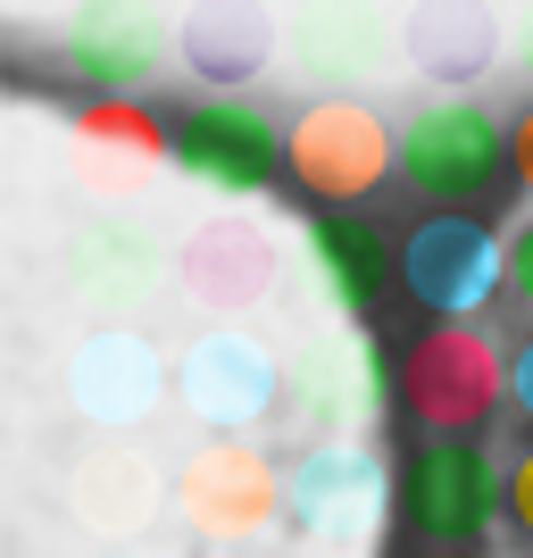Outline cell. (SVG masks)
Returning a JSON list of instances; mask_svg holds the SVG:
<instances>
[{
    "label": "cell",
    "mask_w": 533,
    "mask_h": 558,
    "mask_svg": "<svg viewBox=\"0 0 533 558\" xmlns=\"http://www.w3.org/2000/svg\"><path fill=\"white\" fill-rule=\"evenodd\" d=\"M392 400L400 417L434 434V442H475L500 400H509V359L484 326H459V317H434L425 333H409L392 359Z\"/></svg>",
    "instance_id": "6da1fadb"
},
{
    "label": "cell",
    "mask_w": 533,
    "mask_h": 558,
    "mask_svg": "<svg viewBox=\"0 0 533 558\" xmlns=\"http://www.w3.org/2000/svg\"><path fill=\"white\" fill-rule=\"evenodd\" d=\"M509 175H517L509 167V125L492 109H475L467 93H441V100H425V109H409V125H400V184L417 192V201L475 217Z\"/></svg>",
    "instance_id": "7a4b0ae2"
},
{
    "label": "cell",
    "mask_w": 533,
    "mask_h": 558,
    "mask_svg": "<svg viewBox=\"0 0 533 558\" xmlns=\"http://www.w3.org/2000/svg\"><path fill=\"white\" fill-rule=\"evenodd\" d=\"M392 167H400V134L350 93L308 100V109L283 125V175H292L317 209H359Z\"/></svg>",
    "instance_id": "3957f363"
},
{
    "label": "cell",
    "mask_w": 533,
    "mask_h": 558,
    "mask_svg": "<svg viewBox=\"0 0 533 558\" xmlns=\"http://www.w3.org/2000/svg\"><path fill=\"white\" fill-rule=\"evenodd\" d=\"M509 517V466H492L484 442H417L400 466V525L425 550H475Z\"/></svg>",
    "instance_id": "277c9868"
},
{
    "label": "cell",
    "mask_w": 533,
    "mask_h": 558,
    "mask_svg": "<svg viewBox=\"0 0 533 558\" xmlns=\"http://www.w3.org/2000/svg\"><path fill=\"white\" fill-rule=\"evenodd\" d=\"M500 283H509V242L492 226H475V217H459V209H434L400 242V292L417 308H434V317H459L467 326Z\"/></svg>",
    "instance_id": "5b68a950"
},
{
    "label": "cell",
    "mask_w": 533,
    "mask_h": 558,
    "mask_svg": "<svg viewBox=\"0 0 533 558\" xmlns=\"http://www.w3.org/2000/svg\"><path fill=\"white\" fill-rule=\"evenodd\" d=\"M283 500H292V484L267 466L258 442H201L184 466H175V509H184V525L209 534V542H226V550H242L251 534H267L283 517Z\"/></svg>",
    "instance_id": "8992f818"
},
{
    "label": "cell",
    "mask_w": 533,
    "mask_h": 558,
    "mask_svg": "<svg viewBox=\"0 0 533 558\" xmlns=\"http://www.w3.org/2000/svg\"><path fill=\"white\" fill-rule=\"evenodd\" d=\"M283 359L258 333L242 326H217L201 333V342L184 350V367H175V392H184V409L201 425H217V434H251L267 409H283Z\"/></svg>",
    "instance_id": "52a82bcc"
},
{
    "label": "cell",
    "mask_w": 533,
    "mask_h": 558,
    "mask_svg": "<svg viewBox=\"0 0 533 558\" xmlns=\"http://www.w3.org/2000/svg\"><path fill=\"white\" fill-rule=\"evenodd\" d=\"M167 392H175V367H167L159 342L134 333V326H100L93 342H75V359H68V400L93 425H109V434L159 417Z\"/></svg>",
    "instance_id": "ba28073f"
},
{
    "label": "cell",
    "mask_w": 533,
    "mask_h": 558,
    "mask_svg": "<svg viewBox=\"0 0 533 558\" xmlns=\"http://www.w3.org/2000/svg\"><path fill=\"white\" fill-rule=\"evenodd\" d=\"M175 167L209 192H267L283 175V134L251 100H201V109L175 117Z\"/></svg>",
    "instance_id": "9c48e42d"
},
{
    "label": "cell",
    "mask_w": 533,
    "mask_h": 558,
    "mask_svg": "<svg viewBox=\"0 0 533 558\" xmlns=\"http://www.w3.org/2000/svg\"><path fill=\"white\" fill-rule=\"evenodd\" d=\"M167 50H175V34H167V17L150 0H84L68 17V68L84 84H100V93L134 100L167 68Z\"/></svg>",
    "instance_id": "30bf717a"
},
{
    "label": "cell",
    "mask_w": 533,
    "mask_h": 558,
    "mask_svg": "<svg viewBox=\"0 0 533 558\" xmlns=\"http://www.w3.org/2000/svg\"><path fill=\"white\" fill-rule=\"evenodd\" d=\"M175 276H184V292L201 308H226L233 317V308H258L276 292L283 251H276V233L258 226V217H209V226L175 251Z\"/></svg>",
    "instance_id": "8fae6325"
},
{
    "label": "cell",
    "mask_w": 533,
    "mask_h": 558,
    "mask_svg": "<svg viewBox=\"0 0 533 558\" xmlns=\"http://www.w3.org/2000/svg\"><path fill=\"white\" fill-rule=\"evenodd\" d=\"M509 50L500 34V9L492 0H417L409 17H400V59L441 84V93H467L475 75H492V59Z\"/></svg>",
    "instance_id": "7c38bea8"
},
{
    "label": "cell",
    "mask_w": 533,
    "mask_h": 558,
    "mask_svg": "<svg viewBox=\"0 0 533 558\" xmlns=\"http://www.w3.org/2000/svg\"><path fill=\"white\" fill-rule=\"evenodd\" d=\"M283 43H292V59L317 84H375L400 50V25L375 0H301V17H292Z\"/></svg>",
    "instance_id": "4fadbf2b"
},
{
    "label": "cell",
    "mask_w": 533,
    "mask_h": 558,
    "mask_svg": "<svg viewBox=\"0 0 533 558\" xmlns=\"http://www.w3.org/2000/svg\"><path fill=\"white\" fill-rule=\"evenodd\" d=\"M75 159L100 192H134L159 159H175V125L125 93H100L75 109Z\"/></svg>",
    "instance_id": "5bb4252c"
},
{
    "label": "cell",
    "mask_w": 533,
    "mask_h": 558,
    "mask_svg": "<svg viewBox=\"0 0 533 558\" xmlns=\"http://www.w3.org/2000/svg\"><path fill=\"white\" fill-rule=\"evenodd\" d=\"M175 50H184V68L217 93L233 84H251L267 75L276 59V17H267V0H192L184 25H175Z\"/></svg>",
    "instance_id": "9a60e30c"
},
{
    "label": "cell",
    "mask_w": 533,
    "mask_h": 558,
    "mask_svg": "<svg viewBox=\"0 0 533 558\" xmlns=\"http://www.w3.org/2000/svg\"><path fill=\"white\" fill-rule=\"evenodd\" d=\"M159 276H167V251L125 209H93L84 226L68 233V283L84 292V301H100V308L142 301Z\"/></svg>",
    "instance_id": "2e32d148"
},
{
    "label": "cell",
    "mask_w": 533,
    "mask_h": 558,
    "mask_svg": "<svg viewBox=\"0 0 533 558\" xmlns=\"http://www.w3.org/2000/svg\"><path fill=\"white\" fill-rule=\"evenodd\" d=\"M75 517L93 525V534H109V542H125V534H142L150 517H159V500H167V484H159V466L142 459L134 442H100V450H84L75 459Z\"/></svg>",
    "instance_id": "e0dca14e"
},
{
    "label": "cell",
    "mask_w": 533,
    "mask_h": 558,
    "mask_svg": "<svg viewBox=\"0 0 533 558\" xmlns=\"http://www.w3.org/2000/svg\"><path fill=\"white\" fill-rule=\"evenodd\" d=\"M308 258H317L325 292L342 308H375L384 283H392V242H384L367 217H350V209H325L317 226H308Z\"/></svg>",
    "instance_id": "ac0fdd59"
},
{
    "label": "cell",
    "mask_w": 533,
    "mask_h": 558,
    "mask_svg": "<svg viewBox=\"0 0 533 558\" xmlns=\"http://www.w3.org/2000/svg\"><path fill=\"white\" fill-rule=\"evenodd\" d=\"M367 492H375V466L359 459L350 442H334V450H317V459H308L301 475H292V509H301V517H317V525H342V517L359 509Z\"/></svg>",
    "instance_id": "d6986e66"
},
{
    "label": "cell",
    "mask_w": 533,
    "mask_h": 558,
    "mask_svg": "<svg viewBox=\"0 0 533 558\" xmlns=\"http://www.w3.org/2000/svg\"><path fill=\"white\" fill-rule=\"evenodd\" d=\"M509 525H517V534L533 542V442H525V450L509 459Z\"/></svg>",
    "instance_id": "ffe728a7"
},
{
    "label": "cell",
    "mask_w": 533,
    "mask_h": 558,
    "mask_svg": "<svg viewBox=\"0 0 533 558\" xmlns=\"http://www.w3.org/2000/svg\"><path fill=\"white\" fill-rule=\"evenodd\" d=\"M509 292H517V301L533 308V217H525V226L509 233Z\"/></svg>",
    "instance_id": "44dd1931"
},
{
    "label": "cell",
    "mask_w": 533,
    "mask_h": 558,
    "mask_svg": "<svg viewBox=\"0 0 533 558\" xmlns=\"http://www.w3.org/2000/svg\"><path fill=\"white\" fill-rule=\"evenodd\" d=\"M509 167H517V184L533 192V100L509 117Z\"/></svg>",
    "instance_id": "7402d4cb"
},
{
    "label": "cell",
    "mask_w": 533,
    "mask_h": 558,
    "mask_svg": "<svg viewBox=\"0 0 533 558\" xmlns=\"http://www.w3.org/2000/svg\"><path fill=\"white\" fill-rule=\"evenodd\" d=\"M509 400H517V417L533 425V342H517V359H509Z\"/></svg>",
    "instance_id": "603a6c76"
},
{
    "label": "cell",
    "mask_w": 533,
    "mask_h": 558,
    "mask_svg": "<svg viewBox=\"0 0 533 558\" xmlns=\"http://www.w3.org/2000/svg\"><path fill=\"white\" fill-rule=\"evenodd\" d=\"M509 50H517V68L533 75V0H525V9H517V25H509Z\"/></svg>",
    "instance_id": "cb8c5ba5"
},
{
    "label": "cell",
    "mask_w": 533,
    "mask_h": 558,
    "mask_svg": "<svg viewBox=\"0 0 533 558\" xmlns=\"http://www.w3.org/2000/svg\"><path fill=\"white\" fill-rule=\"evenodd\" d=\"M425 558H475V550H425Z\"/></svg>",
    "instance_id": "d4e9b609"
},
{
    "label": "cell",
    "mask_w": 533,
    "mask_h": 558,
    "mask_svg": "<svg viewBox=\"0 0 533 558\" xmlns=\"http://www.w3.org/2000/svg\"><path fill=\"white\" fill-rule=\"evenodd\" d=\"M217 558H251V550H217Z\"/></svg>",
    "instance_id": "484cf974"
},
{
    "label": "cell",
    "mask_w": 533,
    "mask_h": 558,
    "mask_svg": "<svg viewBox=\"0 0 533 558\" xmlns=\"http://www.w3.org/2000/svg\"><path fill=\"white\" fill-rule=\"evenodd\" d=\"M109 558H117V550H109Z\"/></svg>",
    "instance_id": "4316f807"
}]
</instances>
